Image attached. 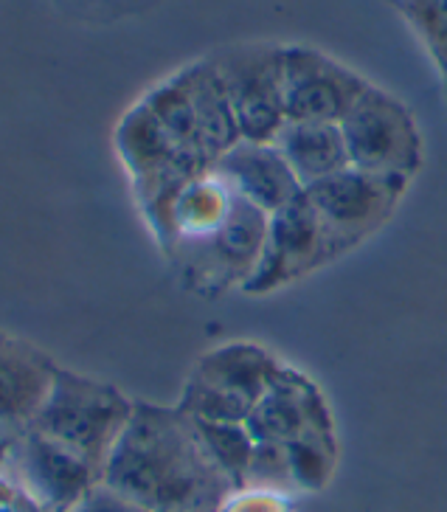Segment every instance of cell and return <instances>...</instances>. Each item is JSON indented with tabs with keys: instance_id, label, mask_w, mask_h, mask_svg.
Returning <instances> with one entry per match:
<instances>
[{
	"instance_id": "obj_1",
	"label": "cell",
	"mask_w": 447,
	"mask_h": 512,
	"mask_svg": "<svg viewBox=\"0 0 447 512\" xmlns=\"http://www.w3.org/2000/svg\"><path fill=\"white\" fill-rule=\"evenodd\" d=\"M102 487L149 512H217L234 490L214 467L194 422L175 408L135 403L102 470Z\"/></svg>"
},
{
	"instance_id": "obj_2",
	"label": "cell",
	"mask_w": 447,
	"mask_h": 512,
	"mask_svg": "<svg viewBox=\"0 0 447 512\" xmlns=\"http://www.w3.org/2000/svg\"><path fill=\"white\" fill-rule=\"evenodd\" d=\"M141 105L197 172H209L242 141L211 57L192 62L155 85Z\"/></svg>"
},
{
	"instance_id": "obj_3",
	"label": "cell",
	"mask_w": 447,
	"mask_h": 512,
	"mask_svg": "<svg viewBox=\"0 0 447 512\" xmlns=\"http://www.w3.org/2000/svg\"><path fill=\"white\" fill-rule=\"evenodd\" d=\"M135 403L127 394L96 377L57 369L51 392L31 428L82 456L99 473L133 420Z\"/></svg>"
},
{
	"instance_id": "obj_4",
	"label": "cell",
	"mask_w": 447,
	"mask_h": 512,
	"mask_svg": "<svg viewBox=\"0 0 447 512\" xmlns=\"http://www.w3.org/2000/svg\"><path fill=\"white\" fill-rule=\"evenodd\" d=\"M349 164L374 175L414 178L425 161L422 133L403 99L369 85L341 121Z\"/></svg>"
},
{
	"instance_id": "obj_5",
	"label": "cell",
	"mask_w": 447,
	"mask_h": 512,
	"mask_svg": "<svg viewBox=\"0 0 447 512\" xmlns=\"http://www.w3.org/2000/svg\"><path fill=\"white\" fill-rule=\"evenodd\" d=\"M270 217L265 211L237 197L231 217L203 240L180 245L172 259L180 268L186 285L200 296H223L228 290H242L254 276L265 248Z\"/></svg>"
},
{
	"instance_id": "obj_6",
	"label": "cell",
	"mask_w": 447,
	"mask_h": 512,
	"mask_svg": "<svg viewBox=\"0 0 447 512\" xmlns=\"http://www.w3.org/2000/svg\"><path fill=\"white\" fill-rule=\"evenodd\" d=\"M408 183V178L374 175L349 166L327 181L307 186L304 195L321 214L341 256H346L374 237L397 214Z\"/></svg>"
},
{
	"instance_id": "obj_7",
	"label": "cell",
	"mask_w": 447,
	"mask_h": 512,
	"mask_svg": "<svg viewBox=\"0 0 447 512\" xmlns=\"http://www.w3.org/2000/svg\"><path fill=\"white\" fill-rule=\"evenodd\" d=\"M341 259L335 240L329 237L321 214L301 192L287 209L273 214L268 223L265 248L259 256L254 276L242 287L245 296H270L284 287L296 285L301 279Z\"/></svg>"
},
{
	"instance_id": "obj_8",
	"label": "cell",
	"mask_w": 447,
	"mask_h": 512,
	"mask_svg": "<svg viewBox=\"0 0 447 512\" xmlns=\"http://www.w3.org/2000/svg\"><path fill=\"white\" fill-rule=\"evenodd\" d=\"M220 82H223L228 105L237 121L242 141H273L279 136L287 113H284L282 88V46L248 43V46L225 48L211 57Z\"/></svg>"
},
{
	"instance_id": "obj_9",
	"label": "cell",
	"mask_w": 447,
	"mask_h": 512,
	"mask_svg": "<svg viewBox=\"0 0 447 512\" xmlns=\"http://www.w3.org/2000/svg\"><path fill=\"white\" fill-rule=\"evenodd\" d=\"M372 82L310 46H282V88L287 121L341 124Z\"/></svg>"
},
{
	"instance_id": "obj_10",
	"label": "cell",
	"mask_w": 447,
	"mask_h": 512,
	"mask_svg": "<svg viewBox=\"0 0 447 512\" xmlns=\"http://www.w3.org/2000/svg\"><path fill=\"white\" fill-rule=\"evenodd\" d=\"M20 490L43 512H76L102 487V473L31 428L15 453Z\"/></svg>"
},
{
	"instance_id": "obj_11",
	"label": "cell",
	"mask_w": 447,
	"mask_h": 512,
	"mask_svg": "<svg viewBox=\"0 0 447 512\" xmlns=\"http://www.w3.org/2000/svg\"><path fill=\"white\" fill-rule=\"evenodd\" d=\"M256 442H293L307 431H332V411L324 392L304 372L284 363L279 377L245 420Z\"/></svg>"
},
{
	"instance_id": "obj_12",
	"label": "cell",
	"mask_w": 447,
	"mask_h": 512,
	"mask_svg": "<svg viewBox=\"0 0 447 512\" xmlns=\"http://www.w3.org/2000/svg\"><path fill=\"white\" fill-rule=\"evenodd\" d=\"M242 200L268 217L301 197L304 186L273 141H239L211 166Z\"/></svg>"
},
{
	"instance_id": "obj_13",
	"label": "cell",
	"mask_w": 447,
	"mask_h": 512,
	"mask_svg": "<svg viewBox=\"0 0 447 512\" xmlns=\"http://www.w3.org/2000/svg\"><path fill=\"white\" fill-rule=\"evenodd\" d=\"M57 369L60 366L40 349L0 335V422L31 425L51 392Z\"/></svg>"
},
{
	"instance_id": "obj_14",
	"label": "cell",
	"mask_w": 447,
	"mask_h": 512,
	"mask_svg": "<svg viewBox=\"0 0 447 512\" xmlns=\"http://www.w3.org/2000/svg\"><path fill=\"white\" fill-rule=\"evenodd\" d=\"M282 369L284 363L268 347L256 341H228L200 355L192 375L256 406Z\"/></svg>"
},
{
	"instance_id": "obj_15",
	"label": "cell",
	"mask_w": 447,
	"mask_h": 512,
	"mask_svg": "<svg viewBox=\"0 0 447 512\" xmlns=\"http://www.w3.org/2000/svg\"><path fill=\"white\" fill-rule=\"evenodd\" d=\"M284 161L296 172L298 183L307 189L349 169V150L341 124L329 121H287L273 138Z\"/></svg>"
},
{
	"instance_id": "obj_16",
	"label": "cell",
	"mask_w": 447,
	"mask_h": 512,
	"mask_svg": "<svg viewBox=\"0 0 447 512\" xmlns=\"http://www.w3.org/2000/svg\"><path fill=\"white\" fill-rule=\"evenodd\" d=\"M194 428L214 467L231 482V487H242L256 451V439L251 437L248 425L245 422H194Z\"/></svg>"
},
{
	"instance_id": "obj_17",
	"label": "cell",
	"mask_w": 447,
	"mask_h": 512,
	"mask_svg": "<svg viewBox=\"0 0 447 512\" xmlns=\"http://www.w3.org/2000/svg\"><path fill=\"white\" fill-rule=\"evenodd\" d=\"M296 490L315 493L324 490L335 473L338 462V442H335V428L332 431H307L293 442L284 445Z\"/></svg>"
},
{
	"instance_id": "obj_18",
	"label": "cell",
	"mask_w": 447,
	"mask_h": 512,
	"mask_svg": "<svg viewBox=\"0 0 447 512\" xmlns=\"http://www.w3.org/2000/svg\"><path fill=\"white\" fill-rule=\"evenodd\" d=\"M178 408L194 422H245L254 411V406L242 397L217 389L194 375H189L183 386Z\"/></svg>"
},
{
	"instance_id": "obj_19",
	"label": "cell",
	"mask_w": 447,
	"mask_h": 512,
	"mask_svg": "<svg viewBox=\"0 0 447 512\" xmlns=\"http://www.w3.org/2000/svg\"><path fill=\"white\" fill-rule=\"evenodd\" d=\"M447 76V0H394Z\"/></svg>"
},
{
	"instance_id": "obj_20",
	"label": "cell",
	"mask_w": 447,
	"mask_h": 512,
	"mask_svg": "<svg viewBox=\"0 0 447 512\" xmlns=\"http://www.w3.org/2000/svg\"><path fill=\"white\" fill-rule=\"evenodd\" d=\"M242 487H262V490H276V493H293L296 490L287 448L282 442H256L254 459H251Z\"/></svg>"
},
{
	"instance_id": "obj_21",
	"label": "cell",
	"mask_w": 447,
	"mask_h": 512,
	"mask_svg": "<svg viewBox=\"0 0 447 512\" xmlns=\"http://www.w3.org/2000/svg\"><path fill=\"white\" fill-rule=\"evenodd\" d=\"M217 512H293L290 493L262 490V487H234Z\"/></svg>"
},
{
	"instance_id": "obj_22",
	"label": "cell",
	"mask_w": 447,
	"mask_h": 512,
	"mask_svg": "<svg viewBox=\"0 0 447 512\" xmlns=\"http://www.w3.org/2000/svg\"><path fill=\"white\" fill-rule=\"evenodd\" d=\"M76 512H149V510H141V507H135V504H130V501L113 496V493L105 490V487H99V490H96V493H93V496H90Z\"/></svg>"
},
{
	"instance_id": "obj_23",
	"label": "cell",
	"mask_w": 447,
	"mask_h": 512,
	"mask_svg": "<svg viewBox=\"0 0 447 512\" xmlns=\"http://www.w3.org/2000/svg\"><path fill=\"white\" fill-rule=\"evenodd\" d=\"M12 501H17V490L6 479H0V507H6Z\"/></svg>"
}]
</instances>
